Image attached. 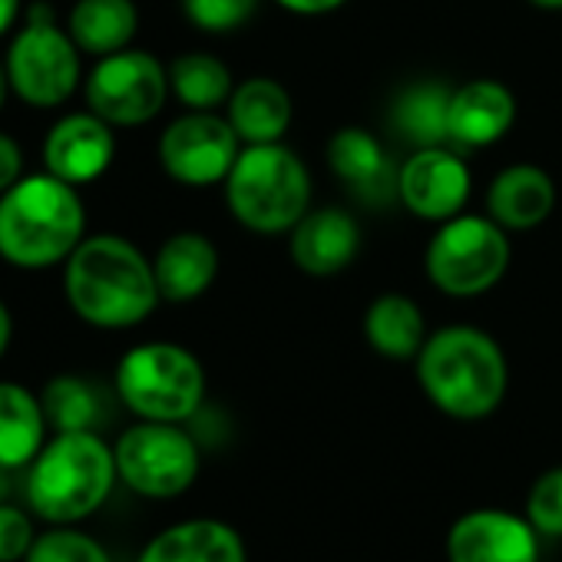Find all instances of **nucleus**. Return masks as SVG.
I'll use <instances>...</instances> for the list:
<instances>
[{"label": "nucleus", "instance_id": "obj_1", "mask_svg": "<svg viewBox=\"0 0 562 562\" xmlns=\"http://www.w3.org/2000/svg\"><path fill=\"white\" fill-rule=\"evenodd\" d=\"M64 292L74 315L103 331L146 322L162 302L153 261L123 235H90L64 261Z\"/></svg>", "mask_w": 562, "mask_h": 562}, {"label": "nucleus", "instance_id": "obj_2", "mask_svg": "<svg viewBox=\"0 0 562 562\" xmlns=\"http://www.w3.org/2000/svg\"><path fill=\"white\" fill-rule=\"evenodd\" d=\"M424 397L447 417L473 424L499 411L509 391V361L493 335L450 325L427 335L414 358Z\"/></svg>", "mask_w": 562, "mask_h": 562}, {"label": "nucleus", "instance_id": "obj_3", "mask_svg": "<svg viewBox=\"0 0 562 562\" xmlns=\"http://www.w3.org/2000/svg\"><path fill=\"white\" fill-rule=\"evenodd\" d=\"M87 212L77 186L44 172L24 176L0 195V258L14 268L64 265L87 238Z\"/></svg>", "mask_w": 562, "mask_h": 562}, {"label": "nucleus", "instance_id": "obj_4", "mask_svg": "<svg viewBox=\"0 0 562 562\" xmlns=\"http://www.w3.org/2000/svg\"><path fill=\"white\" fill-rule=\"evenodd\" d=\"M120 480L116 453L97 430H67L41 447L27 467V503L50 526L93 516Z\"/></svg>", "mask_w": 562, "mask_h": 562}, {"label": "nucleus", "instance_id": "obj_5", "mask_svg": "<svg viewBox=\"0 0 562 562\" xmlns=\"http://www.w3.org/2000/svg\"><path fill=\"white\" fill-rule=\"evenodd\" d=\"M225 202L248 232L285 235L312 209V172L299 153L281 143L241 146L225 179Z\"/></svg>", "mask_w": 562, "mask_h": 562}, {"label": "nucleus", "instance_id": "obj_6", "mask_svg": "<svg viewBox=\"0 0 562 562\" xmlns=\"http://www.w3.org/2000/svg\"><path fill=\"white\" fill-rule=\"evenodd\" d=\"M116 394L139 420L186 424L205 401V371L189 348L146 341L120 358Z\"/></svg>", "mask_w": 562, "mask_h": 562}, {"label": "nucleus", "instance_id": "obj_7", "mask_svg": "<svg viewBox=\"0 0 562 562\" xmlns=\"http://www.w3.org/2000/svg\"><path fill=\"white\" fill-rule=\"evenodd\" d=\"M509 258L513 248L499 222L460 212L434 232L424 251V271L437 292L450 299H476L499 285Z\"/></svg>", "mask_w": 562, "mask_h": 562}, {"label": "nucleus", "instance_id": "obj_8", "mask_svg": "<svg viewBox=\"0 0 562 562\" xmlns=\"http://www.w3.org/2000/svg\"><path fill=\"white\" fill-rule=\"evenodd\" d=\"M120 480L143 499L182 496L202 470L199 443L182 424L139 420L113 443Z\"/></svg>", "mask_w": 562, "mask_h": 562}, {"label": "nucleus", "instance_id": "obj_9", "mask_svg": "<svg viewBox=\"0 0 562 562\" xmlns=\"http://www.w3.org/2000/svg\"><path fill=\"white\" fill-rule=\"evenodd\" d=\"M11 90L37 110L60 106L80 87V47L47 11H34L4 57Z\"/></svg>", "mask_w": 562, "mask_h": 562}, {"label": "nucleus", "instance_id": "obj_10", "mask_svg": "<svg viewBox=\"0 0 562 562\" xmlns=\"http://www.w3.org/2000/svg\"><path fill=\"white\" fill-rule=\"evenodd\" d=\"M87 106L110 126H143L156 120L169 97V67L146 50L100 57L87 77Z\"/></svg>", "mask_w": 562, "mask_h": 562}, {"label": "nucleus", "instance_id": "obj_11", "mask_svg": "<svg viewBox=\"0 0 562 562\" xmlns=\"http://www.w3.org/2000/svg\"><path fill=\"white\" fill-rule=\"evenodd\" d=\"M238 153L241 139L228 116H215L212 110H189L172 120L159 139V162L166 176L192 189L225 182Z\"/></svg>", "mask_w": 562, "mask_h": 562}, {"label": "nucleus", "instance_id": "obj_12", "mask_svg": "<svg viewBox=\"0 0 562 562\" xmlns=\"http://www.w3.org/2000/svg\"><path fill=\"white\" fill-rule=\"evenodd\" d=\"M473 189L470 166L450 146H427L414 149L411 159L401 166L397 199L404 209L424 222H447L463 212Z\"/></svg>", "mask_w": 562, "mask_h": 562}, {"label": "nucleus", "instance_id": "obj_13", "mask_svg": "<svg viewBox=\"0 0 562 562\" xmlns=\"http://www.w3.org/2000/svg\"><path fill=\"white\" fill-rule=\"evenodd\" d=\"M447 562H539V532L522 513L480 506L447 529Z\"/></svg>", "mask_w": 562, "mask_h": 562}, {"label": "nucleus", "instance_id": "obj_14", "mask_svg": "<svg viewBox=\"0 0 562 562\" xmlns=\"http://www.w3.org/2000/svg\"><path fill=\"white\" fill-rule=\"evenodd\" d=\"M113 156H116L113 126L97 113H70L57 120L44 139L47 172L70 186H87L100 179L113 166Z\"/></svg>", "mask_w": 562, "mask_h": 562}, {"label": "nucleus", "instance_id": "obj_15", "mask_svg": "<svg viewBox=\"0 0 562 562\" xmlns=\"http://www.w3.org/2000/svg\"><path fill=\"white\" fill-rule=\"evenodd\" d=\"M292 261L312 278H335L361 251V225L338 205L308 209V215L289 232Z\"/></svg>", "mask_w": 562, "mask_h": 562}, {"label": "nucleus", "instance_id": "obj_16", "mask_svg": "<svg viewBox=\"0 0 562 562\" xmlns=\"http://www.w3.org/2000/svg\"><path fill=\"white\" fill-rule=\"evenodd\" d=\"M328 166L364 205L384 209L391 199H397L401 169L387 149L361 126H345L328 139Z\"/></svg>", "mask_w": 562, "mask_h": 562}, {"label": "nucleus", "instance_id": "obj_17", "mask_svg": "<svg viewBox=\"0 0 562 562\" xmlns=\"http://www.w3.org/2000/svg\"><path fill=\"white\" fill-rule=\"evenodd\" d=\"M516 123V97L499 80L460 83L450 97V146L486 149Z\"/></svg>", "mask_w": 562, "mask_h": 562}, {"label": "nucleus", "instance_id": "obj_18", "mask_svg": "<svg viewBox=\"0 0 562 562\" xmlns=\"http://www.w3.org/2000/svg\"><path fill=\"white\" fill-rule=\"evenodd\" d=\"M136 562H248V546L232 522L199 516L156 532Z\"/></svg>", "mask_w": 562, "mask_h": 562}, {"label": "nucleus", "instance_id": "obj_19", "mask_svg": "<svg viewBox=\"0 0 562 562\" xmlns=\"http://www.w3.org/2000/svg\"><path fill=\"white\" fill-rule=\"evenodd\" d=\"M153 271L162 302L172 305L195 302L212 289V281L218 274V248L202 232H176L159 245L153 258Z\"/></svg>", "mask_w": 562, "mask_h": 562}, {"label": "nucleus", "instance_id": "obj_20", "mask_svg": "<svg viewBox=\"0 0 562 562\" xmlns=\"http://www.w3.org/2000/svg\"><path fill=\"white\" fill-rule=\"evenodd\" d=\"M555 209V182L546 169L519 162L503 169L486 189V215L506 232H529Z\"/></svg>", "mask_w": 562, "mask_h": 562}, {"label": "nucleus", "instance_id": "obj_21", "mask_svg": "<svg viewBox=\"0 0 562 562\" xmlns=\"http://www.w3.org/2000/svg\"><path fill=\"white\" fill-rule=\"evenodd\" d=\"M228 123L238 133L241 146L281 143L295 120L289 90L271 77H251L238 83L228 97Z\"/></svg>", "mask_w": 562, "mask_h": 562}, {"label": "nucleus", "instance_id": "obj_22", "mask_svg": "<svg viewBox=\"0 0 562 562\" xmlns=\"http://www.w3.org/2000/svg\"><path fill=\"white\" fill-rule=\"evenodd\" d=\"M450 97L443 80H417L404 87L391 106V126L407 146H450Z\"/></svg>", "mask_w": 562, "mask_h": 562}, {"label": "nucleus", "instance_id": "obj_23", "mask_svg": "<svg viewBox=\"0 0 562 562\" xmlns=\"http://www.w3.org/2000/svg\"><path fill=\"white\" fill-rule=\"evenodd\" d=\"M364 341L387 361H414L427 341V318L414 299L387 292L364 312Z\"/></svg>", "mask_w": 562, "mask_h": 562}, {"label": "nucleus", "instance_id": "obj_24", "mask_svg": "<svg viewBox=\"0 0 562 562\" xmlns=\"http://www.w3.org/2000/svg\"><path fill=\"white\" fill-rule=\"evenodd\" d=\"M47 414L24 384L0 381V470H21L47 443Z\"/></svg>", "mask_w": 562, "mask_h": 562}, {"label": "nucleus", "instance_id": "obj_25", "mask_svg": "<svg viewBox=\"0 0 562 562\" xmlns=\"http://www.w3.org/2000/svg\"><path fill=\"white\" fill-rule=\"evenodd\" d=\"M139 27V11L133 0H77L70 11V37L80 54L110 57L130 47Z\"/></svg>", "mask_w": 562, "mask_h": 562}, {"label": "nucleus", "instance_id": "obj_26", "mask_svg": "<svg viewBox=\"0 0 562 562\" xmlns=\"http://www.w3.org/2000/svg\"><path fill=\"white\" fill-rule=\"evenodd\" d=\"M169 90L189 110H215L228 103L235 80L212 54H182L169 64Z\"/></svg>", "mask_w": 562, "mask_h": 562}, {"label": "nucleus", "instance_id": "obj_27", "mask_svg": "<svg viewBox=\"0 0 562 562\" xmlns=\"http://www.w3.org/2000/svg\"><path fill=\"white\" fill-rule=\"evenodd\" d=\"M44 414H47V427H54L57 434L67 430H97L100 414H103V401L100 391L77 378V374H60L54 378L44 394H41Z\"/></svg>", "mask_w": 562, "mask_h": 562}, {"label": "nucleus", "instance_id": "obj_28", "mask_svg": "<svg viewBox=\"0 0 562 562\" xmlns=\"http://www.w3.org/2000/svg\"><path fill=\"white\" fill-rule=\"evenodd\" d=\"M24 562H113V555L97 536L77 526H50L34 539Z\"/></svg>", "mask_w": 562, "mask_h": 562}, {"label": "nucleus", "instance_id": "obj_29", "mask_svg": "<svg viewBox=\"0 0 562 562\" xmlns=\"http://www.w3.org/2000/svg\"><path fill=\"white\" fill-rule=\"evenodd\" d=\"M522 516L539 536L562 539V467H549L532 480Z\"/></svg>", "mask_w": 562, "mask_h": 562}, {"label": "nucleus", "instance_id": "obj_30", "mask_svg": "<svg viewBox=\"0 0 562 562\" xmlns=\"http://www.w3.org/2000/svg\"><path fill=\"white\" fill-rule=\"evenodd\" d=\"M182 11L205 34H232L251 21L258 0H182Z\"/></svg>", "mask_w": 562, "mask_h": 562}, {"label": "nucleus", "instance_id": "obj_31", "mask_svg": "<svg viewBox=\"0 0 562 562\" xmlns=\"http://www.w3.org/2000/svg\"><path fill=\"white\" fill-rule=\"evenodd\" d=\"M37 532L24 509L0 503V562H24Z\"/></svg>", "mask_w": 562, "mask_h": 562}, {"label": "nucleus", "instance_id": "obj_32", "mask_svg": "<svg viewBox=\"0 0 562 562\" xmlns=\"http://www.w3.org/2000/svg\"><path fill=\"white\" fill-rule=\"evenodd\" d=\"M21 172H24V153H21V146L8 133H0V195H4L14 182L24 179Z\"/></svg>", "mask_w": 562, "mask_h": 562}, {"label": "nucleus", "instance_id": "obj_33", "mask_svg": "<svg viewBox=\"0 0 562 562\" xmlns=\"http://www.w3.org/2000/svg\"><path fill=\"white\" fill-rule=\"evenodd\" d=\"M274 4L289 14H299V18H325V14L341 11L348 0H274Z\"/></svg>", "mask_w": 562, "mask_h": 562}, {"label": "nucleus", "instance_id": "obj_34", "mask_svg": "<svg viewBox=\"0 0 562 562\" xmlns=\"http://www.w3.org/2000/svg\"><path fill=\"white\" fill-rule=\"evenodd\" d=\"M18 18H21V0H0V37L14 27Z\"/></svg>", "mask_w": 562, "mask_h": 562}, {"label": "nucleus", "instance_id": "obj_35", "mask_svg": "<svg viewBox=\"0 0 562 562\" xmlns=\"http://www.w3.org/2000/svg\"><path fill=\"white\" fill-rule=\"evenodd\" d=\"M11 338H14V318H11V308L0 302V358L11 348Z\"/></svg>", "mask_w": 562, "mask_h": 562}, {"label": "nucleus", "instance_id": "obj_36", "mask_svg": "<svg viewBox=\"0 0 562 562\" xmlns=\"http://www.w3.org/2000/svg\"><path fill=\"white\" fill-rule=\"evenodd\" d=\"M8 93H11V77H8L4 60H0V110H4V103H8Z\"/></svg>", "mask_w": 562, "mask_h": 562}, {"label": "nucleus", "instance_id": "obj_37", "mask_svg": "<svg viewBox=\"0 0 562 562\" xmlns=\"http://www.w3.org/2000/svg\"><path fill=\"white\" fill-rule=\"evenodd\" d=\"M526 4L536 11H562V0H526Z\"/></svg>", "mask_w": 562, "mask_h": 562}]
</instances>
